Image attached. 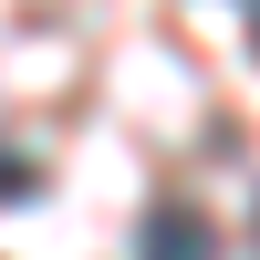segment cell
Returning <instances> with one entry per match:
<instances>
[{
    "mask_svg": "<svg viewBox=\"0 0 260 260\" xmlns=\"http://www.w3.org/2000/svg\"><path fill=\"white\" fill-rule=\"evenodd\" d=\"M21 187H31V167H0V198H21Z\"/></svg>",
    "mask_w": 260,
    "mask_h": 260,
    "instance_id": "7a4b0ae2",
    "label": "cell"
},
{
    "mask_svg": "<svg viewBox=\"0 0 260 260\" xmlns=\"http://www.w3.org/2000/svg\"><path fill=\"white\" fill-rule=\"evenodd\" d=\"M136 260H219V229H208L198 208H156L146 240H136Z\"/></svg>",
    "mask_w": 260,
    "mask_h": 260,
    "instance_id": "6da1fadb",
    "label": "cell"
}]
</instances>
